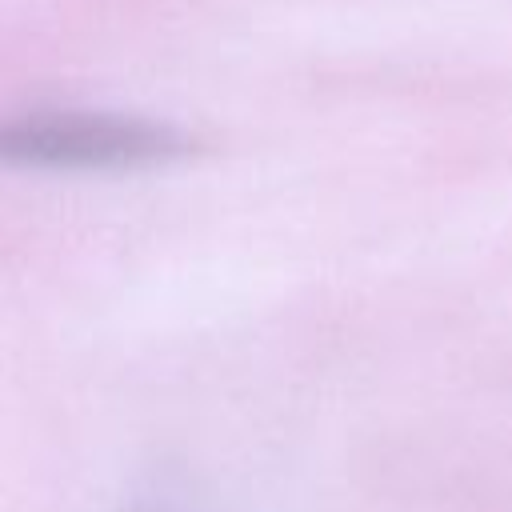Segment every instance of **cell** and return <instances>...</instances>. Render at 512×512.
I'll return each mask as SVG.
<instances>
[{
    "mask_svg": "<svg viewBox=\"0 0 512 512\" xmlns=\"http://www.w3.org/2000/svg\"><path fill=\"white\" fill-rule=\"evenodd\" d=\"M196 140L176 124L120 112H24L0 120V160L36 168H136L176 160Z\"/></svg>",
    "mask_w": 512,
    "mask_h": 512,
    "instance_id": "1",
    "label": "cell"
}]
</instances>
